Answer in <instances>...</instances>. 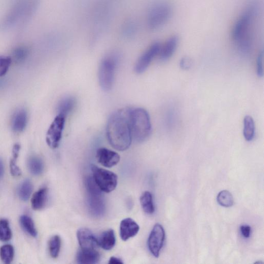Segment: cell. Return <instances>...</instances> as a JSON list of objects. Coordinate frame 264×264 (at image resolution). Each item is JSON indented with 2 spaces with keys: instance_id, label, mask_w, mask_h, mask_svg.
Masks as SVG:
<instances>
[{
  "instance_id": "6da1fadb",
  "label": "cell",
  "mask_w": 264,
  "mask_h": 264,
  "mask_svg": "<svg viewBox=\"0 0 264 264\" xmlns=\"http://www.w3.org/2000/svg\"><path fill=\"white\" fill-rule=\"evenodd\" d=\"M130 109H119L109 118L107 126V138L112 147L119 151L129 148L132 135L130 123Z\"/></svg>"
},
{
  "instance_id": "7a4b0ae2",
  "label": "cell",
  "mask_w": 264,
  "mask_h": 264,
  "mask_svg": "<svg viewBox=\"0 0 264 264\" xmlns=\"http://www.w3.org/2000/svg\"><path fill=\"white\" fill-rule=\"evenodd\" d=\"M257 6L251 4L245 10L236 22L232 37L238 49L243 52H248L252 45L251 26L257 14Z\"/></svg>"
},
{
  "instance_id": "3957f363",
  "label": "cell",
  "mask_w": 264,
  "mask_h": 264,
  "mask_svg": "<svg viewBox=\"0 0 264 264\" xmlns=\"http://www.w3.org/2000/svg\"><path fill=\"white\" fill-rule=\"evenodd\" d=\"M130 123L132 138L141 142L146 140L152 131L150 117L148 111L142 108L130 109Z\"/></svg>"
},
{
  "instance_id": "277c9868",
  "label": "cell",
  "mask_w": 264,
  "mask_h": 264,
  "mask_svg": "<svg viewBox=\"0 0 264 264\" xmlns=\"http://www.w3.org/2000/svg\"><path fill=\"white\" fill-rule=\"evenodd\" d=\"M85 186L87 194L88 206L91 214L94 217H102L106 211V203L103 191L92 177L85 179Z\"/></svg>"
},
{
  "instance_id": "5b68a950",
  "label": "cell",
  "mask_w": 264,
  "mask_h": 264,
  "mask_svg": "<svg viewBox=\"0 0 264 264\" xmlns=\"http://www.w3.org/2000/svg\"><path fill=\"white\" fill-rule=\"evenodd\" d=\"M172 14L171 5L161 1L151 7L148 15L147 22L151 29L155 30L163 26L170 19Z\"/></svg>"
},
{
  "instance_id": "8992f818",
  "label": "cell",
  "mask_w": 264,
  "mask_h": 264,
  "mask_svg": "<svg viewBox=\"0 0 264 264\" xmlns=\"http://www.w3.org/2000/svg\"><path fill=\"white\" fill-rule=\"evenodd\" d=\"M118 60L115 55L107 56L103 59L99 71L100 85L103 91L108 92L113 87Z\"/></svg>"
},
{
  "instance_id": "52a82bcc",
  "label": "cell",
  "mask_w": 264,
  "mask_h": 264,
  "mask_svg": "<svg viewBox=\"0 0 264 264\" xmlns=\"http://www.w3.org/2000/svg\"><path fill=\"white\" fill-rule=\"evenodd\" d=\"M91 167L93 178L103 192L109 193L115 190L118 183V177L115 173L93 165Z\"/></svg>"
},
{
  "instance_id": "ba28073f",
  "label": "cell",
  "mask_w": 264,
  "mask_h": 264,
  "mask_svg": "<svg viewBox=\"0 0 264 264\" xmlns=\"http://www.w3.org/2000/svg\"><path fill=\"white\" fill-rule=\"evenodd\" d=\"M66 117L58 115L48 129L46 135L47 143L52 149L57 148L62 138Z\"/></svg>"
},
{
  "instance_id": "9c48e42d",
  "label": "cell",
  "mask_w": 264,
  "mask_h": 264,
  "mask_svg": "<svg viewBox=\"0 0 264 264\" xmlns=\"http://www.w3.org/2000/svg\"><path fill=\"white\" fill-rule=\"evenodd\" d=\"M165 239V230L161 225L156 223L149 235L148 241L150 251L155 258H158Z\"/></svg>"
},
{
  "instance_id": "30bf717a",
  "label": "cell",
  "mask_w": 264,
  "mask_h": 264,
  "mask_svg": "<svg viewBox=\"0 0 264 264\" xmlns=\"http://www.w3.org/2000/svg\"><path fill=\"white\" fill-rule=\"evenodd\" d=\"M161 45L159 43L152 44L139 58L135 66V71L138 74L145 72L152 61L159 54Z\"/></svg>"
},
{
  "instance_id": "8fae6325",
  "label": "cell",
  "mask_w": 264,
  "mask_h": 264,
  "mask_svg": "<svg viewBox=\"0 0 264 264\" xmlns=\"http://www.w3.org/2000/svg\"><path fill=\"white\" fill-rule=\"evenodd\" d=\"M96 157L100 164L107 168L115 166L121 159V157L116 152L105 148L97 150Z\"/></svg>"
},
{
  "instance_id": "7c38bea8",
  "label": "cell",
  "mask_w": 264,
  "mask_h": 264,
  "mask_svg": "<svg viewBox=\"0 0 264 264\" xmlns=\"http://www.w3.org/2000/svg\"><path fill=\"white\" fill-rule=\"evenodd\" d=\"M77 238L82 249H95L98 246L97 238L87 228L79 229L77 232Z\"/></svg>"
},
{
  "instance_id": "4fadbf2b",
  "label": "cell",
  "mask_w": 264,
  "mask_h": 264,
  "mask_svg": "<svg viewBox=\"0 0 264 264\" xmlns=\"http://www.w3.org/2000/svg\"><path fill=\"white\" fill-rule=\"evenodd\" d=\"M140 231L138 224L130 218L123 220L120 226V235L124 241L137 235Z\"/></svg>"
},
{
  "instance_id": "5bb4252c",
  "label": "cell",
  "mask_w": 264,
  "mask_h": 264,
  "mask_svg": "<svg viewBox=\"0 0 264 264\" xmlns=\"http://www.w3.org/2000/svg\"><path fill=\"white\" fill-rule=\"evenodd\" d=\"M100 260V255L96 249H80L77 255V261L79 264H94Z\"/></svg>"
},
{
  "instance_id": "9a60e30c",
  "label": "cell",
  "mask_w": 264,
  "mask_h": 264,
  "mask_svg": "<svg viewBox=\"0 0 264 264\" xmlns=\"http://www.w3.org/2000/svg\"><path fill=\"white\" fill-rule=\"evenodd\" d=\"M179 44V38L177 36H173L168 40L163 47H161L159 55L160 59L165 61L170 59Z\"/></svg>"
},
{
  "instance_id": "2e32d148",
  "label": "cell",
  "mask_w": 264,
  "mask_h": 264,
  "mask_svg": "<svg viewBox=\"0 0 264 264\" xmlns=\"http://www.w3.org/2000/svg\"><path fill=\"white\" fill-rule=\"evenodd\" d=\"M98 246L106 250L113 248L116 244V237L114 231L112 229L103 232L97 238Z\"/></svg>"
},
{
  "instance_id": "e0dca14e",
  "label": "cell",
  "mask_w": 264,
  "mask_h": 264,
  "mask_svg": "<svg viewBox=\"0 0 264 264\" xmlns=\"http://www.w3.org/2000/svg\"><path fill=\"white\" fill-rule=\"evenodd\" d=\"M28 122V114L26 110L21 109L14 115L12 126L14 131L20 133L25 129Z\"/></svg>"
},
{
  "instance_id": "ac0fdd59",
  "label": "cell",
  "mask_w": 264,
  "mask_h": 264,
  "mask_svg": "<svg viewBox=\"0 0 264 264\" xmlns=\"http://www.w3.org/2000/svg\"><path fill=\"white\" fill-rule=\"evenodd\" d=\"M48 190L44 187L39 189L31 199V205L34 210H41L45 207L47 200Z\"/></svg>"
},
{
  "instance_id": "d6986e66",
  "label": "cell",
  "mask_w": 264,
  "mask_h": 264,
  "mask_svg": "<svg viewBox=\"0 0 264 264\" xmlns=\"http://www.w3.org/2000/svg\"><path fill=\"white\" fill-rule=\"evenodd\" d=\"M76 100L73 97L62 98L59 102L58 107V114L67 117L74 109Z\"/></svg>"
},
{
  "instance_id": "ffe728a7",
  "label": "cell",
  "mask_w": 264,
  "mask_h": 264,
  "mask_svg": "<svg viewBox=\"0 0 264 264\" xmlns=\"http://www.w3.org/2000/svg\"><path fill=\"white\" fill-rule=\"evenodd\" d=\"M28 167L30 172L36 176L42 174L44 170L43 160L36 156H32L29 158Z\"/></svg>"
},
{
  "instance_id": "44dd1931",
  "label": "cell",
  "mask_w": 264,
  "mask_h": 264,
  "mask_svg": "<svg viewBox=\"0 0 264 264\" xmlns=\"http://www.w3.org/2000/svg\"><path fill=\"white\" fill-rule=\"evenodd\" d=\"M255 127L254 120L252 117L247 115L244 120L243 134L248 141L253 140L255 136Z\"/></svg>"
},
{
  "instance_id": "7402d4cb",
  "label": "cell",
  "mask_w": 264,
  "mask_h": 264,
  "mask_svg": "<svg viewBox=\"0 0 264 264\" xmlns=\"http://www.w3.org/2000/svg\"><path fill=\"white\" fill-rule=\"evenodd\" d=\"M140 202L144 212L148 214H152L155 212L153 197L149 191L144 192L140 197Z\"/></svg>"
},
{
  "instance_id": "603a6c76",
  "label": "cell",
  "mask_w": 264,
  "mask_h": 264,
  "mask_svg": "<svg viewBox=\"0 0 264 264\" xmlns=\"http://www.w3.org/2000/svg\"><path fill=\"white\" fill-rule=\"evenodd\" d=\"M20 222L23 229L30 236L36 237L37 231L33 220L28 215H22L20 218Z\"/></svg>"
},
{
  "instance_id": "cb8c5ba5",
  "label": "cell",
  "mask_w": 264,
  "mask_h": 264,
  "mask_svg": "<svg viewBox=\"0 0 264 264\" xmlns=\"http://www.w3.org/2000/svg\"><path fill=\"white\" fill-rule=\"evenodd\" d=\"M33 190V186L29 180L22 182L18 188V194L19 198L23 202H27Z\"/></svg>"
},
{
  "instance_id": "d4e9b609",
  "label": "cell",
  "mask_w": 264,
  "mask_h": 264,
  "mask_svg": "<svg viewBox=\"0 0 264 264\" xmlns=\"http://www.w3.org/2000/svg\"><path fill=\"white\" fill-rule=\"evenodd\" d=\"M20 146L16 144L13 149V157L10 162V171L13 177H18L21 175V171L19 167L16 164L18 158Z\"/></svg>"
},
{
  "instance_id": "484cf974",
  "label": "cell",
  "mask_w": 264,
  "mask_h": 264,
  "mask_svg": "<svg viewBox=\"0 0 264 264\" xmlns=\"http://www.w3.org/2000/svg\"><path fill=\"white\" fill-rule=\"evenodd\" d=\"M13 236L9 221L5 219H0V241H9Z\"/></svg>"
},
{
  "instance_id": "4316f807",
  "label": "cell",
  "mask_w": 264,
  "mask_h": 264,
  "mask_svg": "<svg viewBox=\"0 0 264 264\" xmlns=\"http://www.w3.org/2000/svg\"><path fill=\"white\" fill-rule=\"evenodd\" d=\"M14 249L13 246L5 245L0 248V258L6 264H10L13 261Z\"/></svg>"
},
{
  "instance_id": "83f0119b",
  "label": "cell",
  "mask_w": 264,
  "mask_h": 264,
  "mask_svg": "<svg viewBox=\"0 0 264 264\" xmlns=\"http://www.w3.org/2000/svg\"><path fill=\"white\" fill-rule=\"evenodd\" d=\"M61 246V239L59 236L55 235L51 238L49 242V250L53 259L59 257Z\"/></svg>"
},
{
  "instance_id": "f1b7e54d",
  "label": "cell",
  "mask_w": 264,
  "mask_h": 264,
  "mask_svg": "<svg viewBox=\"0 0 264 264\" xmlns=\"http://www.w3.org/2000/svg\"><path fill=\"white\" fill-rule=\"evenodd\" d=\"M217 199L218 203L223 207H229L234 204L233 195L226 190L220 191L217 196Z\"/></svg>"
},
{
  "instance_id": "f546056e",
  "label": "cell",
  "mask_w": 264,
  "mask_h": 264,
  "mask_svg": "<svg viewBox=\"0 0 264 264\" xmlns=\"http://www.w3.org/2000/svg\"><path fill=\"white\" fill-rule=\"evenodd\" d=\"M12 60L6 56H0V77L6 75L11 65Z\"/></svg>"
},
{
  "instance_id": "4dcf8cb0",
  "label": "cell",
  "mask_w": 264,
  "mask_h": 264,
  "mask_svg": "<svg viewBox=\"0 0 264 264\" xmlns=\"http://www.w3.org/2000/svg\"><path fill=\"white\" fill-rule=\"evenodd\" d=\"M263 60L264 52L262 51L259 53L257 60V73L259 77H263L264 75Z\"/></svg>"
},
{
  "instance_id": "1f68e13d",
  "label": "cell",
  "mask_w": 264,
  "mask_h": 264,
  "mask_svg": "<svg viewBox=\"0 0 264 264\" xmlns=\"http://www.w3.org/2000/svg\"><path fill=\"white\" fill-rule=\"evenodd\" d=\"M180 66L183 70H188L193 66V61L188 57L183 58L180 61Z\"/></svg>"
},
{
  "instance_id": "d6a6232c",
  "label": "cell",
  "mask_w": 264,
  "mask_h": 264,
  "mask_svg": "<svg viewBox=\"0 0 264 264\" xmlns=\"http://www.w3.org/2000/svg\"><path fill=\"white\" fill-rule=\"evenodd\" d=\"M27 55V51L23 48H19L16 49L14 52V56L16 59L19 61L25 59Z\"/></svg>"
},
{
  "instance_id": "836d02e7",
  "label": "cell",
  "mask_w": 264,
  "mask_h": 264,
  "mask_svg": "<svg viewBox=\"0 0 264 264\" xmlns=\"http://www.w3.org/2000/svg\"><path fill=\"white\" fill-rule=\"evenodd\" d=\"M240 229H241V233L244 237L249 238L250 236L251 229L249 226L243 225Z\"/></svg>"
},
{
  "instance_id": "e575fe53",
  "label": "cell",
  "mask_w": 264,
  "mask_h": 264,
  "mask_svg": "<svg viewBox=\"0 0 264 264\" xmlns=\"http://www.w3.org/2000/svg\"><path fill=\"white\" fill-rule=\"evenodd\" d=\"M109 263L110 264H122L124 263L121 259L112 257L110 258Z\"/></svg>"
},
{
  "instance_id": "d590c367",
  "label": "cell",
  "mask_w": 264,
  "mask_h": 264,
  "mask_svg": "<svg viewBox=\"0 0 264 264\" xmlns=\"http://www.w3.org/2000/svg\"><path fill=\"white\" fill-rule=\"evenodd\" d=\"M4 174V166L2 160L0 158V181L3 178Z\"/></svg>"
}]
</instances>
